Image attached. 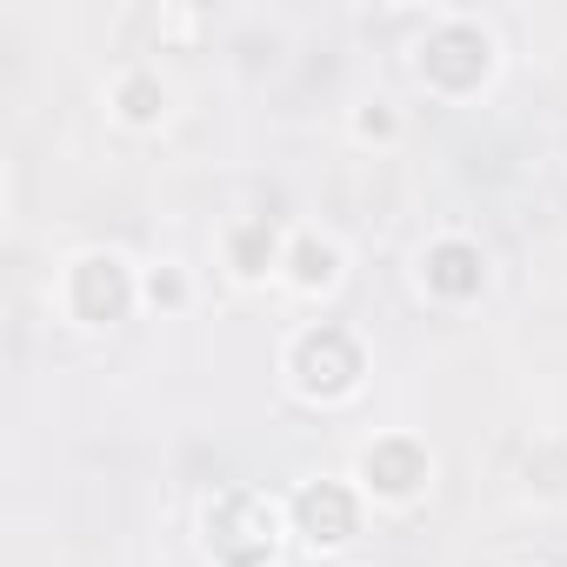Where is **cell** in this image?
I'll list each match as a JSON object with an SVG mask.
<instances>
[{
    "instance_id": "cell-1",
    "label": "cell",
    "mask_w": 567,
    "mask_h": 567,
    "mask_svg": "<svg viewBox=\"0 0 567 567\" xmlns=\"http://www.w3.org/2000/svg\"><path fill=\"white\" fill-rule=\"evenodd\" d=\"M280 534H288V507H280L267 487L227 481L200 507V547H207L214 567H274Z\"/></svg>"
},
{
    "instance_id": "cell-2",
    "label": "cell",
    "mask_w": 567,
    "mask_h": 567,
    "mask_svg": "<svg viewBox=\"0 0 567 567\" xmlns=\"http://www.w3.org/2000/svg\"><path fill=\"white\" fill-rule=\"evenodd\" d=\"M280 374H288L295 401H308V408H341V401H354L361 381H368V348H361L354 328L315 321V328H301V334L288 341Z\"/></svg>"
},
{
    "instance_id": "cell-3",
    "label": "cell",
    "mask_w": 567,
    "mask_h": 567,
    "mask_svg": "<svg viewBox=\"0 0 567 567\" xmlns=\"http://www.w3.org/2000/svg\"><path fill=\"white\" fill-rule=\"evenodd\" d=\"M494 68H501V41H494V28H481V21H467V14H441V21H427L421 41H414V74H421V87H434V94H447V101L481 94V87L494 81Z\"/></svg>"
},
{
    "instance_id": "cell-4",
    "label": "cell",
    "mask_w": 567,
    "mask_h": 567,
    "mask_svg": "<svg viewBox=\"0 0 567 567\" xmlns=\"http://www.w3.org/2000/svg\"><path fill=\"white\" fill-rule=\"evenodd\" d=\"M61 301L81 328H121L134 308H141V280L134 267L114 254V247H87L68 260V280H61Z\"/></svg>"
},
{
    "instance_id": "cell-5",
    "label": "cell",
    "mask_w": 567,
    "mask_h": 567,
    "mask_svg": "<svg viewBox=\"0 0 567 567\" xmlns=\"http://www.w3.org/2000/svg\"><path fill=\"white\" fill-rule=\"evenodd\" d=\"M288 534L308 547V554H341L354 534H361V487L348 481H301L288 494Z\"/></svg>"
},
{
    "instance_id": "cell-6",
    "label": "cell",
    "mask_w": 567,
    "mask_h": 567,
    "mask_svg": "<svg viewBox=\"0 0 567 567\" xmlns=\"http://www.w3.org/2000/svg\"><path fill=\"white\" fill-rule=\"evenodd\" d=\"M354 481H361V494H374V501H388V507H408V501L427 494L434 454H427L414 434H381V441H368V447L354 454Z\"/></svg>"
},
{
    "instance_id": "cell-7",
    "label": "cell",
    "mask_w": 567,
    "mask_h": 567,
    "mask_svg": "<svg viewBox=\"0 0 567 567\" xmlns=\"http://www.w3.org/2000/svg\"><path fill=\"white\" fill-rule=\"evenodd\" d=\"M421 288H427L434 301H447V308L474 301V295L487 288V254H481V240H467V234L427 240V254H421Z\"/></svg>"
},
{
    "instance_id": "cell-8",
    "label": "cell",
    "mask_w": 567,
    "mask_h": 567,
    "mask_svg": "<svg viewBox=\"0 0 567 567\" xmlns=\"http://www.w3.org/2000/svg\"><path fill=\"white\" fill-rule=\"evenodd\" d=\"M280 280H288L295 295H328L334 280H341V247L315 227L288 234V254H280Z\"/></svg>"
},
{
    "instance_id": "cell-9",
    "label": "cell",
    "mask_w": 567,
    "mask_h": 567,
    "mask_svg": "<svg viewBox=\"0 0 567 567\" xmlns=\"http://www.w3.org/2000/svg\"><path fill=\"white\" fill-rule=\"evenodd\" d=\"M280 254H288V240H280L274 214H247V220L227 227V267H234V280H267V274H280Z\"/></svg>"
},
{
    "instance_id": "cell-10",
    "label": "cell",
    "mask_w": 567,
    "mask_h": 567,
    "mask_svg": "<svg viewBox=\"0 0 567 567\" xmlns=\"http://www.w3.org/2000/svg\"><path fill=\"white\" fill-rule=\"evenodd\" d=\"M107 107L127 121V127H161L167 121V81L154 74V68H121L114 74V87H107Z\"/></svg>"
},
{
    "instance_id": "cell-11",
    "label": "cell",
    "mask_w": 567,
    "mask_h": 567,
    "mask_svg": "<svg viewBox=\"0 0 567 567\" xmlns=\"http://www.w3.org/2000/svg\"><path fill=\"white\" fill-rule=\"evenodd\" d=\"M187 295H194V288H187V274H181V267H167V260L141 274V301H147V308H161V315H181V308H187Z\"/></svg>"
},
{
    "instance_id": "cell-12",
    "label": "cell",
    "mask_w": 567,
    "mask_h": 567,
    "mask_svg": "<svg viewBox=\"0 0 567 567\" xmlns=\"http://www.w3.org/2000/svg\"><path fill=\"white\" fill-rule=\"evenodd\" d=\"M401 134V114L388 107V101H368L361 114H354V141H394Z\"/></svg>"
}]
</instances>
